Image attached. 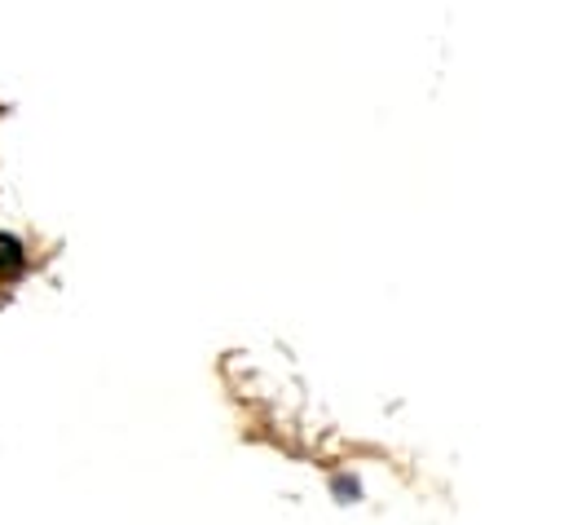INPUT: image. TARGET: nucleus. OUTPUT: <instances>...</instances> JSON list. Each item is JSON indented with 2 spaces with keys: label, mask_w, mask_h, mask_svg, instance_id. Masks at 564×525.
<instances>
[{
  "label": "nucleus",
  "mask_w": 564,
  "mask_h": 525,
  "mask_svg": "<svg viewBox=\"0 0 564 525\" xmlns=\"http://www.w3.org/2000/svg\"><path fill=\"white\" fill-rule=\"evenodd\" d=\"M27 266V256H23V243L10 239V234H0V279H18Z\"/></svg>",
  "instance_id": "nucleus-1"
}]
</instances>
